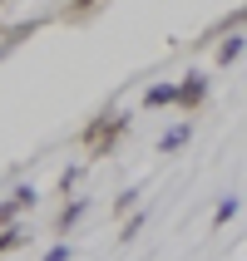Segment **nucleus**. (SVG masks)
Here are the masks:
<instances>
[{"label": "nucleus", "instance_id": "1", "mask_svg": "<svg viewBox=\"0 0 247 261\" xmlns=\"http://www.w3.org/2000/svg\"><path fill=\"white\" fill-rule=\"evenodd\" d=\"M124 133H129V118H124V114H99V118L84 128V153H89V158H104Z\"/></svg>", "mask_w": 247, "mask_h": 261}, {"label": "nucleus", "instance_id": "2", "mask_svg": "<svg viewBox=\"0 0 247 261\" xmlns=\"http://www.w3.org/2000/svg\"><path fill=\"white\" fill-rule=\"evenodd\" d=\"M35 207V188H15L5 202H0V227H15V217L20 212H30Z\"/></svg>", "mask_w": 247, "mask_h": 261}, {"label": "nucleus", "instance_id": "3", "mask_svg": "<svg viewBox=\"0 0 247 261\" xmlns=\"http://www.w3.org/2000/svg\"><path fill=\"white\" fill-rule=\"evenodd\" d=\"M203 99H208V79L203 74H188L183 84H173V103H183V109H198Z\"/></svg>", "mask_w": 247, "mask_h": 261}, {"label": "nucleus", "instance_id": "4", "mask_svg": "<svg viewBox=\"0 0 247 261\" xmlns=\"http://www.w3.org/2000/svg\"><path fill=\"white\" fill-rule=\"evenodd\" d=\"M84 197H74V202H64V207H59V217H55V232H70V227H74V222H79V217H84Z\"/></svg>", "mask_w": 247, "mask_h": 261}, {"label": "nucleus", "instance_id": "5", "mask_svg": "<svg viewBox=\"0 0 247 261\" xmlns=\"http://www.w3.org/2000/svg\"><path fill=\"white\" fill-rule=\"evenodd\" d=\"M237 55H242V35H228V44H218V64L228 69V64H237Z\"/></svg>", "mask_w": 247, "mask_h": 261}, {"label": "nucleus", "instance_id": "6", "mask_svg": "<svg viewBox=\"0 0 247 261\" xmlns=\"http://www.w3.org/2000/svg\"><path fill=\"white\" fill-rule=\"evenodd\" d=\"M144 103H148V109H168V103H173V84H153L144 94Z\"/></svg>", "mask_w": 247, "mask_h": 261}, {"label": "nucleus", "instance_id": "7", "mask_svg": "<svg viewBox=\"0 0 247 261\" xmlns=\"http://www.w3.org/2000/svg\"><path fill=\"white\" fill-rule=\"evenodd\" d=\"M188 133H193L188 123H178V128H168V133H163V143H159V148H163V153H173V148H183V143H188Z\"/></svg>", "mask_w": 247, "mask_h": 261}, {"label": "nucleus", "instance_id": "8", "mask_svg": "<svg viewBox=\"0 0 247 261\" xmlns=\"http://www.w3.org/2000/svg\"><path fill=\"white\" fill-rule=\"evenodd\" d=\"M35 30H40V20H20V25H10V30H5V44H20V40H30Z\"/></svg>", "mask_w": 247, "mask_h": 261}, {"label": "nucleus", "instance_id": "9", "mask_svg": "<svg viewBox=\"0 0 247 261\" xmlns=\"http://www.w3.org/2000/svg\"><path fill=\"white\" fill-rule=\"evenodd\" d=\"M237 207H242L237 197H222V202H218V212H213V227H228V222L237 217Z\"/></svg>", "mask_w": 247, "mask_h": 261}, {"label": "nucleus", "instance_id": "10", "mask_svg": "<svg viewBox=\"0 0 247 261\" xmlns=\"http://www.w3.org/2000/svg\"><path fill=\"white\" fill-rule=\"evenodd\" d=\"M144 222H148V212H133V217L124 222V237H119V242H133V237L144 232Z\"/></svg>", "mask_w": 247, "mask_h": 261}, {"label": "nucleus", "instance_id": "11", "mask_svg": "<svg viewBox=\"0 0 247 261\" xmlns=\"http://www.w3.org/2000/svg\"><path fill=\"white\" fill-rule=\"evenodd\" d=\"M20 242H25V232H20V227H5V232H0V251H15Z\"/></svg>", "mask_w": 247, "mask_h": 261}, {"label": "nucleus", "instance_id": "12", "mask_svg": "<svg viewBox=\"0 0 247 261\" xmlns=\"http://www.w3.org/2000/svg\"><path fill=\"white\" fill-rule=\"evenodd\" d=\"M99 5H104V0H74V5H70V15H74V20H79V15H89V10H99Z\"/></svg>", "mask_w": 247, "mask_h": 261}, {"label": "nucleus", "instance_id": "13", "mask_svg": "<svg viewBox=\"0 0 247 261\" xmlns=\"http://www.w3.org/2000/svg\"><path fill=\"white\" fill-rule=\"evenodd\" d=\"M133 202H139V188H129V192H124V197H119V202H114V207H119V212H129V207H133Z\"/></svg>", "mask_w": 247, "mask_h": 261}, {"label": "nucleus", "instance_id": "14", "mask_svg": "<svg viewBox=\"0 0 247 261\" xmlns=\"http://www.w3.org/2000/svg\"><path fill=\"white\" fill-rule=\"evenodd\" d=\"M44 261H70V247H55V251H50Z\"/></svg>", "mask_w": 247, "mask_h": 261}]
</instances>
